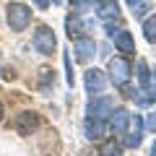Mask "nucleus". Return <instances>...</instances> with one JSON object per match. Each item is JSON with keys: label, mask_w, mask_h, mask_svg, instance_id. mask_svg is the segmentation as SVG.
<instances>
[{"label": "nucleus", "mask_w": 156, "mask_h": 156, "mask_svg": "<svg viewBox=\"0 0 156 156\" xmlns=\"http://www.w3.org/2000/svg\"><path fill=\"white\" fill-rule=\"evenodd\" d=\"M3 115H5V112H3V104H0V120H3Z\"/></svg>", "instance_id": "bb28decb"}, {"label": "nucleus", "mask_w": 156, "mask_h": 156, "mask_svg": "<svg viewBox=\"0 0 156 156\" xmlns=\"http://www.w3.org/2000/svg\"><path fill=\"white\" fill-rule=\"evenodd\" d=\"M130 112L128 109H122V107H115L112 109V115H109V128H112V133H117V135H125L128 133V128H130Z\"/></svg>", "instance_id": "6e6552de"}, {"label": "nucleus", "mask_w": 156, "mask_h": 156, "mask_svg": "<svg viewBox=\"0 0 156 156\" xmlns=\"http://www.w3.org/2000/svg\"><path fill=\"white\" fill-rule=\"evenodd\" d=\"M39 89H42V94H50L55 89V70H50V68L42 70V83H39Z\"/></svg>", "instance_id": "a211bd4d"}, {"label": "nucleus", "mask_w": 156, "mask_h": 156, "mask_svg": "<svg viewBox=\"0 0 156 156\" xmlns=\"http://www.w3.org/2000/svg\"><path fill=\"white\" fill-rule=\"evenodd\" d=\"M146 125H148V130H154V133H156V112H151V115H148Z\"/></svg>", "instance_id": "412c9836"}, {"label": "nucleus", "mask_w": 156, "mask_h": 156, "mask_svg": "<svg viewBox=\"0 0 156 156\" xmlns=\"http://www.w3.org/2000/svg\"><path fill=\"white\" fill-rule=\"evenodd\" d=\"M62 62H65V81H68V86H73V68H70V55H65V57H62Z\"/></svg>", "instance_id": "aec40b11"}, {"label": "nucleus", "mask_w": 156, "mask_h": 156, "mask_svg": "<svg viewBox=\"0 0 156 156\" xmlns=\"http://www.w3.org/2000/svg\"><path fill=\"white\" fill-rule=\"evenodd\" d=\"M31 42H34V50H37L39 55H52V52L57 50V37H55V31H52L50 26H39L37 31H34Z\"/></svg>", "instance_id": "f03ea898"}, {"label": "nucleus", "mask_w": 156, "mask_h": 156, "mask_svg": "<svg viewBox=\"0 0 156 156\" xmlns=\"http://www.w3.org/2000/svg\"><path fill=\"white\" fill-rule=\"evenodd\" d=\"M125 3H128V5H130V8H133V5H135V3H140V0H125Z\"/></svg>", "instance_id": "a878e982"}, {"label": "nucleus", "mask_w": 156, "mask_h": 156, "mask_svg": "<svg viewBox=\"0 0 156 156\" xmlns=\"http://www.w3.org/2000/svg\"><path fill=\"white\" fill-rule=\"evenodd\" d=\"M73 8H86V0H70Z\"/></svg>", "instance_id": "b1692460"}, {"label": "nucleus", "mask_w": 156, "mask_h": 156, "mask_svg": "<svg viewBox=\"0 0 156 156\" xmlns=\"http://www.w3.org/2000/svg\"><path fill=\"white\" fill-rule=\"evenodd\" d=\"M130 122H133V130L125 133V146H128V148H138L140 140H143L146 122H143V117H140V115H133V117H130Z\"/></svg>", "instance_id": "1a4fd4ad"}, {"label": "nucleus", "mask_w": 156, "mask_h": 156, "mask_svg": "<svg viewBox=\"0 0 156 156\" xmlns=\"http://www.w3.org/2000/svg\"><path fill=\"white\" fill-rule=\"evenodd\" d=\"M107 83H109V78L104 76V70H99V68H89V70L83 73V86H86V94L96 96V94H104Z\"/></svg>", "instance_id": "39448f33"}, {"label": "nucleus", "mask_w": 156, "mask_h": 156, "mask_svg": "<svg viewBox=\"0 0 156 156\" xmlns=\"http://www.w3.org/2000/svg\"><path fill=\"white\" fill-rule=\"evenodd\" d=\"M83 133L89 140H101L107 133V120H99V117H86L83 120Z\"/></svg>", "instance_id": "9d476101"}, {"label": "nucleus", "mask_w": 156, "mask_h": 156, "mask_svg": "<svg viewBox=\"0 0 156 156\" xmlns=\"http://www.w3.org/2000/svg\"><path fill=\"white\" fill-rule=\"evenodd\" d=\"M143 37H146V42L156 44V13L148 16V18H143Z\"/></svg>", "instance_id": "dca6fc26"}, {"label": "nucleus", "mask_w": 156, "mask_h": 156, "mask_svg": "<svg viewBox=\"0 0 156 156\" xmlns=\"http://www.w3.org/2000/svg\"><path fill=\"white\" fill-rule=\"evenodd\" d=\"M148 156H156V140H154V146H151V154Z\"/></svg>", "instance_id": "393cba45"}, {"label": "nucleus", "mask_w": 156, "mask_h": 156, "mask_svg": "<svg viewBox=\"0 0 156 156\" xmlns=\"http://www.w3.org/2000/svg\"><path fill=\"white\" fill-rule=\"evenodd\" d=\"M96 16L101 18V21H117L120 18V5H117L115 0H107V3H101L99 8H96Z\"/></svg>", "instance_id": "f8f14e48"}, {"label": "nucleus", "mask_w": 156, "mask_h": 156, "mask_svg": "<svg viewBox=\"0 0 156 156\" xmlns=\"http://www.w3.org/2000/svg\"><path fill=\"white\" fill-rule=\"evenodd\" d=\"M65 29H68V37H78V34L83 31V21H81V18L78 16H68L65 18Z\"/></svg>", "instance_id": "f3484780"}, {"label": "nucleus", "mask_w": 156, "mask_h": 156, "mask_svg": "<svg viewBox=\"0 0 156 156\" xmlns=\"http://www.w3.org/2000/svg\"><path fill=\"white\" fill-rule=\"evenodd\" d=\"M5 21L11 26V31H23L31 23V8L23 3H8L5 8Z\"/></svg>", "instance_id": "f257e3e1"}, {"label": "nucleus", "mask_w": 156, "mask_h": 156, "mask_svg": "<svg viewBox=\"0 0 156 156\" xmlns=\"http://www.w3.org/2000/svg\"><path fill=\"white\" fill-rule=\"evenodd\" d=\"M148 11H151V5H148V3H143V0L133 5V16L135 18H146V13H148Z\"/></svg>", "instance_id": "6ab92c4d"}, {"label": "nucleus", "mask_w": 156, "mask_h": 156, "mask_svg": "<svg viewBox=\"0 0 156 156\" xmlns=\"http://www.w3.org/2000/svg\"><path fill=\"white\" fill-rule=\"evenodd\" d=\"M112 109H115V99L112 96H91L89 99V107H86V115L89 117H99V120H107V117L112 115Z\"/></svg>", "instance_id": "20e7f679"}, {"label": "nucleus", "mask_w": 156, "mask_h": 156, "mask_svg": "<svg viewBox=\"0 0 156 156\" xmlns=\"http://www.w3.org/2000/svg\"><path fill=\"white\" fill-rule=\"evenodd\" d=\"M112 42H115V47L120 52H128V55H133L135 52V42H133V34L130 31H125V29H117L115 34H112Z\"/></svg>", "instance_id": "9b49d317"}, {"label": "nucleus", "mask_w": 156, "mask_h": 156, "mask_svg": "<svg viewBox=\"0 0 156 156\" xmlns=\"http://www.w3.org/2000/svg\"><path fill=\"white\" fill-rule=\"evenodd\" d=\"M135 76H138L140 89H146V86H156V76H151L146 60H138V62H135Z\"/></svg>", "instance_id": "ddd939ff"}, {"label": "nucleus", "mask_w": 156, "mask_h": 156, "mask_svg": "<svg viewBox=\"0 0 156 156\" xmlns=\"http://www.w3.org/2000/svg\"><path fill=\"white\" fill-rule=\"evenodd\" d=\"M101 3H107V0H86V8H99Z\"/></svg>", "instance_id": "5701e85b"}, {"label": "nucleus", "mask_w": 156, "mask_h": 156, "mask_svg": "<svg viewBox=\"0 0 156 156\" xmlns=\"http://www.w3.org/2000/svg\"><path fill=\"white\" fill-rule=\"evenodd\" d=\"M73 52H76V60L89 62L96 55V42L91 37H76L73 39Z\"/></svg>", "instance_id": "423d86ee"}, {"label": "nucleus", "mask_w": 156, "mask_h": 156, "mask_svg": "<svg viewBox=\"0 0 156 156\" xmlns=\"http://www.w3.org/2000/svg\"><path fill=\"white\" fill-rule=\"evenodd\" d=\"M135 104L138 107H148V104H154L156 101V86H146V89H140V91H135Z\"/></svg>", "instance_id": "4468645a"}, {"label": "nucleus", "mask_w": 156, "mask_h": 156, "mask_svg": "<svg viewBox=\"0 0 156 156\" xmlns=\"http://www.w3.org/2000/svg\"><path fill=\"white\" fill-rule=\"evenodd\" d=\"M0 76H3V78H11V81H13V78H16V70H13V68H3V70H0Z\"/></svg>", "instance_id": "4be33fe9"}, {"label": "nucleus", "mask_w": 156, "mask_h": 156, "mask_svg": "<svg viewBox=\"0 0 156 156\" xmlns=\"http://www.w3.org/2000/svg\"><path fill=\"white\" fill-rule=\"evenodd\" d=\"M99 156H122V146L117 143L115 138L101 140V146H99Z\"/></svg>", "instance_id": "2eb2a0df"}, {"label": "nucleus", "mask_w": 156, "mask_h": 156, "mask_svg": "<svg viewBox=\"0 0 156 156\" xmlns=\"http://www.w3.org/2000/svg\"><path fill=\"white\" fill-rule=\"evenodd\" d=\"M109 81L115 86H128L130 76H133V65L125 57H109Z\"/></svg>", "instance_id": "7ed1b4c3"}, {"label": "nucleus", "mask_w": 156, "mask_h": 156, "mask_svg": "<svg viewBox=\"0 0 156 156\" xmlns=\"http://www.w3.org/2000/svg\"><path fill=\"white\" fill-rule=\"evenodd\" d=\"M13 128H16L18 135H31L34 130L39 128V115L37 112H21V115H16V120H13Z\"/></svg>", "instance_id": "0eeeda50"}]
</instances>
